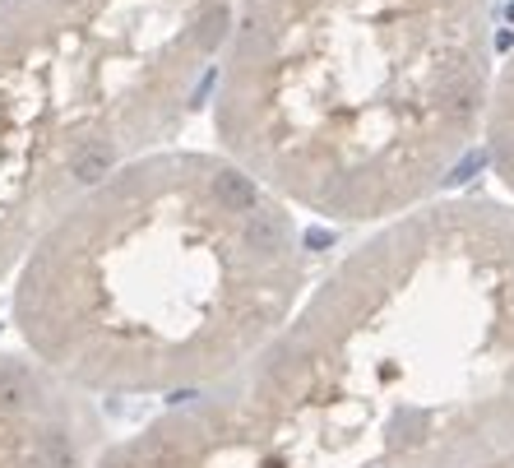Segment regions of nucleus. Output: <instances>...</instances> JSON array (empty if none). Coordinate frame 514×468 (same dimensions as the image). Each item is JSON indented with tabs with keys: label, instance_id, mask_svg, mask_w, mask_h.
I'll return each instance as SVG.
<instances>
[{
	"label": "nucleus",
	"instance_id": "39448f33",
	"mask_svg": "<svg viewBox=\"0 0 514 468\" xmlns=\"http://www.w3.org/2000/svg\"><path fill=\"white\" fill-rule=\"evenodd\" d=\"M102 450L107 431L93 399L29 352H0V468H93Z\"/></svg>",
	"mask_w": 514,
	"mask_h": 468
},
{
	"label": "nucleus",
	"instance_id": "20e7f679",
	"mask_svg": "<svg viewBox=\"0 0 514 468\" xmlns=\"http://www.w3.org/2000/svg\"><path fill=\"white\" fill-rule=\"evenodd\" d=\"M236 0H0V283L218 79Z\"/></svg>",
	"mask_w": 514,
	"mask_h": 468
},
{
	"label": "nucleus",
	"instance_id": "7ed1b4c3",
	"mask_svg": "<svg viewBox=\"0 0 514 468\" xmlns=\"http://www.w3.org/2000/svg\"><path fill=\"white\" fill-rule=\"evenodd\" d=\"M496 65L492 0H236L213 134L283 204L375 232L445 200Z\"/></svg>",
	"mask_w": 514,
	"mask_h": 468
},
{
	"label": "nucleus",
	"instance_id": "423d86ee",
	"mask_svg": "<svg viewBox=\"0 0 514 468\" xmlns=\"http://www.w3.org/2000/svg\"><path fill=\"white\" fill-rule=\"evenodd\" d=\"M482 149H486V162H492V172H496V186L514 204V47L496 65V89H492V107H486Z\"/></svg>",
	"mask_w": 514,
	"mask_h": 468
},
{
	"label": "nucleus",
	"instance_id": "f257e3e1",
	"mask_svg": "<svg viewBox=\"0 0 514 468\" xmlns=\"http://www.w3.org/2000/svg\"><path fill=\"white\" fill-rule=\"evenodd\" d=\"M514 455V204L366 232L278 339L93 468H492Z\"/></svg>",
	"mask_w": 514,
	"mask_h": 468
},
{
	"label": "nucleus",
	"instance_id": "f03ea898",
	"mask_svg": "<svg viewBox=\"0 0 514 468\" xmlns=\"http://www.w3.org/2000/svg\"><path fill=\"white\" fill-rule=\"evenodd\" d=\"M311 292L296 209L218 149H153L14 273L23 352L84 399H195L278 339Z\"/></svg>",
	"mask_w": 514,
	"mask_h": 468
},
{
	"label": "nucleus",
	"instance_id": "0eeeda50",
	"mask_svg": "<svg viewBox=\"0 0 514 468\" xmlns=\"http://www.w3.org/2000/svg\"><path fill=\"white\" fill-rule=\"evenodd\" d=\"M492 468H514V455H505V459H496Z\"/></svg>",
	"mask_w": 514,
	"mask_h": 468
}]
</instances>
